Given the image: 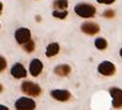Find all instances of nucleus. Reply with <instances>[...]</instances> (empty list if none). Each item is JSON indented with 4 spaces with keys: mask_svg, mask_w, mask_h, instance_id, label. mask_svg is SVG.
Wrapping results in <instances>:
<instances>
[{
    "mask_svg": "<svg viewBox=\"0 0 122 110\" xmlns=\"http://www.w3.org/2000/svg\"><path fill=\"white\" fill-rule=\"evenodd\" d=\"M74 11L78 16H80L83 19H90V17H94L95 14H96V9L94 5L91 4H86V3H81V4H78Z\"/></svg>",
    "mask_w": 122,
    "mask_h": 110,
    "instance_id": "1",
    "label": "nucleus"
},
{
    "mask_svg": "<svg viewBox=\"0 0 122 110\" xmlns=\"http://www.w3.org/2000/svg\"><path fill=\"white\" fill-rule=\"evenodd\" d=\"M21 90H22L25 94L30 95V97H38L41 94V87L38 84H36L33 82H22L21 84Z\"/></svg>",
    "mask_w": 122,
    "mask_h": 110,
    "instance_id": "2",
    "label": "nucleus"
},
{
    "mask_svg": "<svg viewBox=\"0 0 122 110\" xmlns=\"http://www.w3.org/2000/svg\"><path fill=\"white\" fill-rule=\"evenodd\" d=\"M36 103L31 98L21 97L15 101V109L16 110H35Z\"/></svg>",
    "mask_w": 122,
    "mask_h": 110,
    "instance_id": "3",
    "label": "nucleus"
},
{
    "mask_svg": "<svg viewBox=\"0 0 122 110\" xmlns=\"http://www.w3.org/2000/svg\"><path fill=\"white\" fill-rule=\"evenodd\" d=\"M15 40L20 45H25L31 40V31L26 27H20L15 31Z\"/></svg>",
    "mask_w": 122,
    "mask_h": 110,
    "instance_id": "4",
    "label": "nucleus"
},
{
    "mask_svg": "<svg viewBox=\"0 0 122 110\" xmlns=\"http://www.w3.org/2000/svg\"><path fill=\"white\" fill-rule=\"evenodd\" d=\"M97 71L100 74H102V76H112L115 74V72H116V67H115V64L109 62V61H104L99 64V67H97Z\"/></svg>",
    "mask_w": 122,
    "mask_h": 110,
    "instance_id": "5",
    "label": "nucleus"
},
{
    "mask_svg": "<svg viewBox=\"0 0 122 110\" xmlns=\"http://www.w3.org/2000/svg\"><path fill=\"white\" fill-rule=\"evenodd\" d=\"M110 95L112 98V105L113 108L120 109L122 106V89L120 88H111Z\"/></svg>",
    "mask_w": 122,
    "mask_h": 110,
    "instance_id": "6",
    "label": "nucleus"
},
{
    "mask_svg": "<svg viewBox=\"0 0 122 110\" xmlns=\"http://www.w3.org/2000/svg\"><path fill=\"white\" fill-rule=\"evenodd\" d=\"M10 73L14 78H17V79H21V78H25L26 74H27V71L25 69V67L21 63H15L11 67L10 69Z\"/></svg>",
    "mask_w": 122,
    "mask_h": 110,
    "instance_id": "7",
    "label": "nucleus"
},
{
    "mask_svg": "<svg viewBox=\"0 0 122 110\" xmlns=\"http://www.w3.org/2000/svg\"><path fill=\"white\" fill-rule=\"evenodd\" d=\"M51 97L58 101H67L70 99V93L66 89H54L51 92Z\"/></svg>",
    "mask_w": 122,
    "mask_h": 110,
    "instance_id": "8",
    "label": "nucleus"
},
{
    "mask_svg": "<svg viewBox=\"0 0 122 110\" xmlns=\"http://www.w3.org/2000/svg\"><path fill=\"white\" fill-rule=\"evenodd\" d=\"M28 69H30V74H31L32 77H37V76L41 74L42 69H43V64H42V62H41L40 60L35 58V60L31 61Z\"/></svg>",
    "mask_w": 122,
    "mask_h": 110,
    "instance_id": "9",
    "label": "nucleus"
},
{
    "mask_svg": "<svg viewBox=\"0 0 122 110\" xmlns=\"http://www.w3.org/2000/svg\"><path fill=\"white\" fill-rule=\"evenodd\" d=\"M80 28H81V31L86 35H96L100 31L99 25L95 24V22H84L80 26Z\"/></svg>",
    "mask_w": 122,
    "mask_h": 110,
    "instance_id": "10",
    "label": "nucleus"
},
{
    "mask_svg": "<svg viewBox=\"0 0 122 110\" xmlns=\"http://www.w3.org/2000/svg\"><path fill=\"white\" fill-rule=\"evenodd\" d=\"M70 66L68 64H59V66H57V67L54 68V74L57 76H59V77H66L68 76L69 73H70Z\"/></svg>",
    "mask_w": 122,
    "mask_h": 110,
    "instance_id": "11",
    "label": "nucleus"
},
{
    "mask_svg": "<svg viewBox=\"0 0 122 110\" xmlns=\"http://www.w3.org/2000/svg\"><path fill=\"white\" fill-rule=\"evenodd\" d=\"M58 52H59V45L57 42L49 43L46 48V56L47 57H54L56 55H58Z\"/></svg>",
    "mask_w": 122,
    "mask_h": 110,
    "instance_id": "12",
    "label": "nucleus"
},
{
    "mask_svg": "<svg viewBox=\"0 0 122 110\" xmlns=\"http://www.w3.org/2000/svg\"><path fill=\"white\" fill-rule=\"evenodd\" d=\"M53 6L57 10H66L68 8V0H54Z\"/></svg>",
    "mask_w": 122,
    "mask_h": 110,
    "instance_id": "13",
    "label": "nucleus"
},
{
    "mask_svg": "<svg viewBox=\"0 0 122 110\" xmlns=\"http://www.w3.org/2000/svg\"><path fill=\"white\" fill-rule=\"evenodd\" d=\"M95 47L97 50H105L107 47V41L104 37H97L95 40Z\"/></svg>",
    "mask_w": 122,
    "mask_h": 110,
    "instance_id": "14",
    "label": "nucleus"
},
{
    "mask_svg": "<svg viewBox=\"0 0 122 110\" xmlns=\"http://www.w3.org/2000/svg\"><path fill=\"white\" fill-rule=\"evenodd\" d=\"M24 46V50L26 51V52H28V53H31L32 51L35 50V47H36V45H35V41L33 40H30L28 42H26L25 45H22Z\"/></svg>",
    "mask_w": 122,
    "mask_h": 110,
    "instance_id": "15",
    "label": "nucleus"
},
{
    "mask_svg": "<svg viewBox=\"0 0 122 110\" xmlns=\"http://www.w3.org/2000/svg\"><path fill=\"white\" fill-rule=\"evenodd\" d=\"M52 15L54 17H58V19H66L68 15V11L67 10H54L52 12Z\"/></svg>",
    "mask_w": 122,
    "mask_h": 110,
    "instance_id": "16",
    "label": "nucleus"
},
{
    "mask_svg": "<svg viewBox=\"0 0 122 110\" xmlns=\"http://www.w3.org/2000/svg\"><path fill=\"white\" fill-rule=\"evenodd\" d=\"M6 67V61H5V58L4 57H0V71H4Z\"/></svg>",
    "mask_w": 122,
    "mask_h": 110,
    "instance_id": "17",
    "label": "nucleus"
},
{
    "mask_svg": "<svg viewBox=\"0 0 122 110\" xmlns=\"http://www.w3.org/2000/svg\"><path fill=\"white\" fill-rule=\"evenodd\" d=\"M104 16H105V17L111 19V17H113V16H115V12H113V10H106V11L104 12Z\"/></svg>",
    "mask_w": 122,
    "mask_h": 110,
    "instance_id": "18",
    "label": "nucleus"
},
{
    "mask_svg": "<svg viewBox=\"0 0 122 110\" xmlns=\"http://www.w3.org/2000/svg\"><path fill=\"white\" fill-rule=\"evenodd\" d=\"M96 1H97L99 4H106V5H109V4L115 3V0H96Z\"/></svg>",
    "mask_w": 122,
    "mask_h": 110,
    "instance_id": "19",
    "label": "nucleus"
},
{
    "mask_svg": "<svg viewBox=\"0 0 122 110\" xmlns=\"http://www.w3.org/2000/svg\"><path fill=\"white\" fill-rule=\"evenodd\" d=\"M0 110H9V108L5 105H0Z\"/></svg>",
    "mask_w": 122,
    "mask_h": 110,
    "instance_id": "20",
    "label": "nucleus"
},
{
    "mask_svg": "<svg viewBox=\"0 0 122 110\" xmlns=\"http://www.w3.org/2000/svg\"><path fill=\"white\" fill-rule=\"evenodd\" d=\"M36 19H37V21H38V22L41 21V16H36Z\"/></svg>",
    "mask_w": 122,
    "mask_h": 110,
    "instance_id": "21",
    "label": "nucleus"
},
{
    "mask_svg": "<svg viewBox=\"0 0 122 110\" xmlns=\"http://www.w3.org/2000/svg\"><path fill=\"white\" fill-rule=\"evenodd\" d=\"M120 56H121V57H122V48H121V50H120Z\"/></svg>",
    "mask_w": 122,
    "mask_h": 110,
    "instance_id": "22",
    "label": "nucleus"
}]
</instances>
